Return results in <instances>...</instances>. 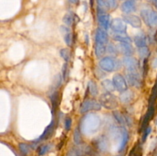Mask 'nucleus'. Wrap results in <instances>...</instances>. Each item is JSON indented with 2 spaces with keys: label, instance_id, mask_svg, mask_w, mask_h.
Listing matches in <instances>:
<instances>
[{
  "label": "nucleus",
  "instance_id": "f257e3e1",
  "mask_svg": "<svg viewBox=\"0 0 157 156\" xmlns=\"http://www.w3.org/2000/svg\"><path fill=\"white\" fill-rule=\"evenodd\" d=\"M99 102L102 106L107 110H114L118 106V101L116 96L109 92L101 95L99 98Z\"/></svg>",
  "mask_w": 157,
  "mask_h": 156
},
{
  "label": "nucleus",
  "instance_id": "f03ea898",
  "mask_svg": "<svg viewBox=\"0 0 157 156\" xmlns=\"http://www.w3.org/2000/svg\"><path fill=\"white\" fill-rule=\"evenodd\" d=\"M99 67L104 71L112 72L118 70L121 67V64L118 60L114 59L111 57H105L100 61Z\"/></svg>",
  "mask_w": 157,
  "mask_h": 156
},
{
  "label": "nucleus",
  "instance_id": "7ed1b4c3",
  "mask_svg": "<svg viewBox=\"0 0 157 156\" xmlns=\"http://www.w3.org/2000/svg\"><path fill=\"white\" fill-rule=\"evenodd\" d=\"M141 17L147 25L150 28L157 27V12L150 9H143L140 12Z\"/></svg>",
  "mask_w": 157,
  "mask_h": 156
},
{
  "label": "nucleus",
  "instance_id": "20e7f679",
  "mask_svg": "<svg viewBox=\"0 0 157 156\" xmlns=\"http://www.w3.org/2000/svg\"><path fill=\"white\" fill-rule=\"evenodd\" d=\"M126 80L130 87L140 88L142 86V79L137 71H128L126 75Z\"/></svg>",
  "mask_w": 157,
  "mask_h": 156
},
{
  "label": "nucleus",
  "instance_id": "39448f33",
  "mask_svg": "<svg viewBox=\"0 0 157 156\" xmlns=\"http://www.w3.org/2000/svg\"><path fill=\"white\" fill-rule=\"evenodd\" d=\"M101 104L95 99H86L81 104L80 112L81 113H87L90 110H100L101 109Z\"/></svg>",
  "mask_w": 157,
  "mask_h": 156
},
{
  "label": "nucleus",
  "instance_id": "423d86ee",
  "mask_svg": "<svg viewBox=\"0 0 157 156\" xmlns=\"http://www.w3.org/2000/svg\"><path fill=\"white\" fill-rule=\"evenodd\" d=\"M110 28L116 34H126L127 33V23L124 19L121 18H114L111 21Z\"/></svg>",
  "mask_w": 157,
  "mask_h": 156
},
{
  "label": "nucleus",
  "instance_id": "0eeeda50",
  "mask_svg": "<svg viewBox=\"0 0 157 156\" xmlns=\"http://www.w3.org/2000/svg\"><path fill=\"white\" fill-rule=\"evenodd\" d=\"M113 82L116 90L121 93L126 91L128 89V84H127V80L120 73H116L113 76Z\"/></svg>",
  "mask_w": 157,
  "mask_h": 156
},
{
  "label": "nucleus",
  "instance_id": "6e6552de",
  "mask_svg": "<svg viewBox=\"0 0 157 156\" xmlns=\"http://www.w3.org/2000/svg\"><path fill=\"white\" fill-rule=\"evenodd\" d=\"M99 13L105 12L107 10H114L117 7V0H98Z\"/></svg>",
  "mask_w": 157,
  "mask_h": 156
},
{
  "label": "nucleus",
  "instance_id": "1a4fd4ad",
  "mask_svg": "<svg viewBox=\"0 0 157 156\" xmlns=\"http://www.w3.org/2000/svg\"><path fill=\"white\" fill-rule=\"evenodd\" d=\"M123 64L128 71H137L139 68V63L137 60L132 56L124 57L123 59Z\"/></svg>",
  "mask_w": 157,
  "mask_h": 156
},
{
  "label": "nucleus",
  "instance_id": "9d476101",
  "mask_svg": "<svg viewBox=\"0 0 157 156\" xmlns=\"http://www.w3.org/2000/svg\"><path fill=\"white\" fill-rule=\"evenodd\" d=\"M123 19L125 21L127 24H130L132 27L136 28H139L142 26V21H141L140 18L138 17L137 15L127 14V15L123 16Z\"/></svg>",
  "mask_w": 157,
  "mask_h": 156
},
{
  "label": "nucleus",
  "instance_id": "9b49d317",
  "mask_svg": "<svg viewBox=\"0 0 157 156\" xmlns=\"http://www.w3.org/2000/svg\"><path fill=\"white\" fill-rule=\"evenodd\" d=\"M95 41H96V44L106 45L108 42V35L107 33V31L101 28L97 29L96 35H95Z\"/></svg>",
  "mask_w": 157,
  "mask_h": 156
},
{
  "label": "nucleus",
  "instance_id": "f8f14e48",
  "mask_svg": "<svg viewBox=\"0 0 157 156\" xmlns=\"http://www.w3.org/2000/svg\"><path fill=\"white\" fill-rule=\"evenodd\" d=\"M117 48L125 57L132 56L134 54V48L130 43H120Z\"/></svg>",
  "mask_w": 157,
  "mask_h": 156
},
{
  "label": "nucleus",
  "instance_id": "ddd939ff",
  "mask_svg": "<svg viewBox=\"0 0 157 156\" xmlns=\"http://www.w3.org/2000/svg\"><path fill=\"white\" fill-rule=\"evenodd\" d=\"M155 114V103H150L149 105V109L148 111H147V114L144 116V121H143L142 123V129H145L146 128H147V125H148L149 122L152 119V118L154 116Z\"/></svg>",
  "mask_w": 157,
  "mask_h": 156
},
{
  "label": "nucleus",
  "instance_id": "4468645a",
  "mask_svg": "<svg viewBox=\"0 0 157 156\" xmlns=\"http://www.w3.org/2000/svg\"><path fill=\"white\" fill-rule=\"evenodd\" d=\"M98 21L100 23V25L104 30L107 31L110 28V23H111V21H110V15L108 14L105 13V12L99 13V15H98Z\"/></svg>",
  "mask_w": 157,
  "mask_h": 156
},
{
  "label": "nucleus",
  "instance_id": "2eb2a0df",
  "mask_svg": "<svg viewBox=\"0 0 157 156\" xmlns=\"http://www.w3.org/2000/svg\"><path fill=\"white\" fill-rule=\"evenodd\" d=\"M136 4L135 0H127L121 5V10L125 14H130L136 11Z\"/></svg>",
  "mask_w": 157,
  "mask_h": 156
},
{
  "label": "nucleus",
  "instance_id": "dca6fc26",
  "mask_svg": "<svg viewBox=\"0 0 157 156\" xmlns=\"http://www.w3.org/2000/svg\"><path fill=\"white\" fill-rule=\"evenodd\" d=\"M55 127V120H52V122L50 123V125H48L47 128L44 129V132L43 134L35 141V142H39L41 141L44 140V139H48V137H50V136L52 135V133L53 132V130Z\"/></svg>",
  "mask_w": 157,
  "mask_h": 156
},
{
  "label": "nucleus",
  "instance_id": "f3484780",
  "mask_svg": "<svg viewBox=\"0 0 157 156\" xmlns=\"http://www.w3.org/2000/svg\"><path fill=\"white\" fill-rule=\"evenodd\" d=\"M133 96H134L133 92L127 90L121 93V94L120 95V100L123 103H128L133 99Z\"/></svg>",
  "mask_w": 157,
  "mask_h": 156
},
{
  "label": "nucleus",
  "instance_id": "a211bd4d",
  "mask_svg": "<svg viewBox=\"0 0 157 156\" xmlns=\"http://www.w3.org/2000/svg\"><path fill=\"white\" fill-rule=\"evenodd\" d=\"M134 43L137 47H142L147 46V37L144 34H140L134 37Z\"/></svg>",
  "mask_w": 157,
  "mask_h": 156
},
{
  "label": "nucleus",
  "instance_id": "6ab92c4d",
  "mask_svg": "<svg viewBox=\"0 0 157 156\" xmlns=\"http://www.w3.org/2000/svg\"><path fill=\"white\" fill-rule=\"evenodd\" d=\"M121 145H120V151H122L124 148H125L126 145L127 144V142H128L129 139V136H128V132H127V129L124 127L121 128Z\"/></svg>",
  "mask_w": 157,
  "mask_h": 156
},
{
  "label": "nucleus",
  "instance_id": "aec40b11",
  "mask_svg": "<svg viewBox=\"0 0 157 156\" xmlns=\"http://www.w3.org/2000/svg\"><path fill=\"white\" fill-rule=\"evenodd\" d=\"M113 38L120 43H132V39L130 37L127 36L126 34H116L113 36Z\"/></svg>",
  "mask_w": 157,
  "mask_h": 156
},
{
  "label": "nucleus",
  "instance_id": "412c9836",
  "mask_svg": "<svg viewBox=\"0 0 157 156\" xmlns=\"http://www.w3.org/2000/svg\"><path fill=\"white\" fill-rule=\"evenodd\" d=\"M87 153V148L83 147H78L71 150L68 153V156H83Z\"/></svg>",
  "mask_w": 157,
  "mask_h": 156
},
{
  "label": "nucleus",
  "instance_id": "4be33fe9",
  "mask_svg": "<svg viewBox=\"0 0 157 156\" xmlns=\"http://www.w3.org/2000/svg\"><path fill=\"white\" fill-rule=\"evenodd\" d=\"M101 85L109 93H112V92H113L116 90L114 84H113V82L110 80H104L101 83Z\"/></svg>",
  "mask_w": 157,
  "mask_h": 156
},
{
  "label": "nucleus",
  "instance_id": "5701e85b",
  "mask_svg": "<svg viewBox=\"0 0 157 156\" xmlns=\"http://www.w3.org/2000/svg\"><path fill=\"white\" fill-rule=\"evenodd\" d=\"M63 21L65 24L66 26H70L73 25L74 22H75V15L71 12H68L64 15V18H63Z\"/></svg>",
  "mask_w": 157,
  "mask_h": 156
},
{
  "label": "nucleus",
  "instance_id": "b1692460",
  "mask_svg": "<svg viewBox=\"0 0 157 156\" xmlns=\"http://www.w3.org/2000/svg\"><path fill=\"white\" fill-rule=\"evenodd\" d=\"M106 51H107L106 45H104V44H96V46H95V54H96L97 57L101 58V57L104 56Z\"/></svg>",
  "mask_w": 157,
  "mask_h": 156
},
{
  "label": "nucleus",
  "instance_id": "393cba45",
  "mask_svg": "<svg viewBox=\"0 0 157 156\" xmlns=\"http://www.w3.org/2000/svg\"><path fill=\"white\" fill-rule=\"evenodd\" d=\"M88 90H89V92H90V95H92L93 96H95L98 95V87H97V84L93 80L89 81Z\"/></svg>",
  "mask_w": 157,
  "mask_h": 156
},
{
  "label": "nucleus",
  "instance_id": "a878e982",
  "mask_svg": "<svg viewBox=\"0 0 157 156\" xmlns=\"http://www.w3.org/2000/svg\"><path fill=\"white\" fill-rule=\"evenodd\" d=\"M113 116H114L116 120L120 124H121L122 125H125L126 122H127V119H126V118L123 116V114L121 112L116 110V111L113 112Z\"/></svg>",
  "mask_w": 157,
  "mask_h": 156
},
{
  "label": "nucleus",
  "instance_id": "bb28decb",
  "mask_svg": "<svg viewBox=\"0 0 157 156\" xmlns=\"http://www.w3.org/2000/svg\"><path fill=\"white\" fill-rule=\"evenodd\" d=\"M138 53H139L140 57L141 58L146 59V58L150 55V50H149L147 46L142 47H138Z\"/></svg>",
  "mask_w": 157,
  "mask_h": 156
},
{
  "label": "nucleus",
  "instance_id": "cd10ccee",
  "mask_svg": "<svg viewBox=\"0 0 157 156\" xmlns=\"http://www.w3.org/2000/svg\"><path fill=\"white\" fill-rule=\"evenodd\" d=\"M60 55L61 58L66 61L68 62L71 58V51L68 48H63L60 50Z\"/></svg>",
  "mask_w": 157,
  "mask_h": 156
},
{
  "label": "nucleus",
  "instance_id": "c85d7f7f",
  "mask_svg": "<svg viewBox=\"0 0 157 156\" xmlns=\"http://www.w3.org/2000/svg\"><path fill=\"white\" fill-rule=\"evenodd\" d=\"M52 148V145H41V146L38 148V152L39 155H44L46 153L48 152Z\"/></svg>",
  "mask_w": 157,
  "mask_h": 156
},
{
  "label": "nucleus",
  "instance_id": "c756f323",
  "mask_svg": "<svg viewBox=\"0 0 157 156\" xmlns=\"http://www.w3.org/2000/svg\"><path fill=\"white\" fill-rule=\"evenodd\" d=\"M63 36H64V40L65 44L67 46H69V47H71L72 45V43H73V35H72L71 32H67V33L64 34Z\"/></svg>",
  "mask_w": 157,
  "mask_h": 156
},
{
  "label": "nucleus",
  "instance_id": "7c9ffc66",
  "mask_svg": "<svg viewBox=\"0 0 157 156\" xmlns=\"http://www.w3.org/2000/svg\"><path fill=\"white\" fill-rule=\"evenodd\" d=\"M59 95H58V92H55L53 93V95L51 97L52 99V107H53V110H56L57 106L58 105V102H59V98H58Z\"/></svg>",
  "mask_w": 157,
  "mask_h": 156
},
{
  "label": "nucleus",
  "instance_id": "2f4dec72",
  "mask_svg": "<svg viewBox=\"0 0 157 156\" xmlns=\"http://www.w3.org/2000/svg\"><path fill=\"white\" fill-rule=\"evenodd\" d=\"M18 147H19V149L21 151V152L23 154H25V155L29 154V151H30V146L25 143H20Z\"/></svg>",
  "mask_w": 157,
  "mask_h": 156
},
{
  "label": "nucleus",
  "instance_id": "473e14b6",
  "mask_svg": "<svg viewBox=\"0 0 157 156\" xmlns=\"http://www.w3.org/2000/svg\"><path fill=\"white\" fill-rule=\"evenodd\" d=\"M61 73H62V77L64 80H67V77L69 75V67L67 63H64V65L62 67V70H61Z\"/></svg>",
  "mask_w": 157,
  "mask_h": 156
},
{
  "label": "nucleus",
  "instance_id": "72a5a7b5",
  "mask_svg": "<svg viewBox=\"0 0 157 156\" xmlns=\"http://www.w3.org/2000/svg\"><path fill=\"white\" fill-rule=\"evenodd\" d=\"M74 141H75V142L77 145H79L82 142V138H81V132H80V130L78 128H76L75 133H74Z\"/></svg>",
  "mask_w": 157,
  "mask_h": 156
},
{
  "label": "nucleus",
  "instance_id": "f704fd0d",
  "mask_svg": "<svg viewBox=\"0 0 157 156\" xmlns=\"http://www.w3.org/2000/svg\"><path fill=\"white\" fill-rule=\"evenodd\" d=\"M156 99H157V80H156V84H155L154 87L153 88V91H152V94L150 99V103H155Z\"/></svg>",
  "mask_w": 157,
  "mask_h": 156
},
{
  "label": "nucleus",
  "instance_id": "c9c22d12",
  "mask_svg": "<svg viewBox=\"0 0 157 156\" xmlns=\"http://www.w3.org/2000/svg\"><path fill=\"white\" fill-rule=\"evenodd\" d=\"M71 125H72V120L70 117H66L65 120H64V128L67 131H69L71 128Z\"/></svg>",
  "mask_w": 157,
  "mask_h": 156
},
{
  "label": "nucleus",
  "instance_id": "e433bc0d",
  "mask_svg": "<svg viewBox=\"0 0 157 156\" xmlns=\"http://www.w3.org/2000/svg\"><path fill=\"white\" fill-rule=\"evenodd\" d=\"M151 132V128L150 126H148L147 128H146L144 129V136H143V142H145L147 140V137L149 136V135L150 134Z\"/></svg>",
  "mask_w": 157,
  "mask_h": 156
},
{
  "label": "nucleus",
  "instance_id": "4c0bfd02",
  "mask_svg": "<svg viewBox=\"0 0 157 156\" xmlns=\"http://www.w3.org/2000/svg\"><path fill=\"white\" fill-rule=\"evenodd\" d=\"M107 49H108V51L110 52V53L114 54V52L116 51L117 49H118V48H117V47H115V46L113 45V44H109V46H108V47H107Z\"/></svg>",
  "mask_w": 157,
  "mask_h": 156
},
{
  "label": "nucleus",
  "instance_id": "58836bf2",
  "mask_svg": "<svg viewBox=\"0 0 157 156\" xmlns=\"http://www.w3.org/2000/svg\"><path fill=\"white\" fill-rule=\"evenodd\" d=\"M68 1L72 4H77V3H78L79 0H68Z\"/></svg>",
  "mask_w": 157,
  "mask_h": 156
},
{
  "label": "nucleus",
  "instance_id": "ea45409f",
  "mask_svg": "<svg viewBox=\"0 0 157 156\" xmlns=\"http://www.w3.org/2000/svg\"><path fill=\"white\" fill-rule=\"evenodd\" d=\"M153 4H154L155 7L157 9V0H153Z\"/></svg>",
  "mask_w": 157,
  "mask_h": 156
}]
</instances>
